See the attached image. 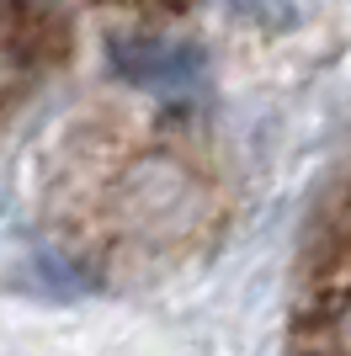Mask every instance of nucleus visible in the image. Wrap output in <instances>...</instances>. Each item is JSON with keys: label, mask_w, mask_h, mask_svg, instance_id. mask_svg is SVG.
<instances>
[{"label": "nucleus", "mask_w": 351, "mask_h": 356, "mask_svg": "<svg viewBox=\"0 0 351 356\" xmlns=\"http://www.w3.org/2000/svg\"><path fill=\"white\" fill-rule=\"evenodd\" d=\"M288 356H351V181L330 202L292 293Z\"/></svg>", "instance_id": "1"}]
</instances>
